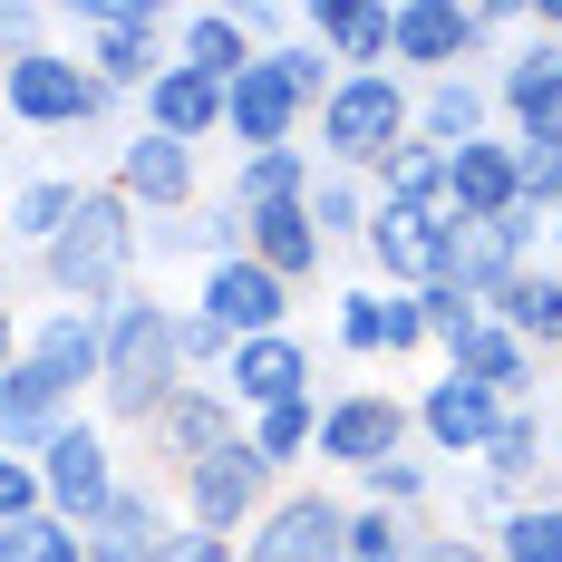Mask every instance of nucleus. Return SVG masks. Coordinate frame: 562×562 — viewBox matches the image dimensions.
I'll return each instance as SVG.
<instances>
[{"mask_svg": "<svg viewBox=\"0 0 562 562\" xmlns=\"http://www.w3.org/2000/svg\"><path fill=\"white\" fill-rule=\"evenodd\" d=\"M136 262H146V224L126 214L116 184H88L78 214L58 224V243H49V252H30L49 311H108V301H126V291H136Z\"/></svg>", "mask_w": 562, "mask_h": 562, "instance_id": "f257e3e1", "label": "nucleus"}, {"mask_svg": "<svg viewBox=\"0 0 562 562\" xmlns=\"http://www.w3.org/2000/svg\"><path fill=\"white\" fill-rule=\"evenodd\" d=\"M98 417H108V437L116 427H156V407H166L175 389H184V359H175V301H156L146 281L126 291V301H108L98 311Z\"/></svg>", "mask_w": 562, "mask_h": 562, "instance_id": "f03ea898", "label": "nucleus"}, {"mask_svg": "<svg viewBox=\"0 0 562 562\" xmlns=\"http://www.w3.org/2000/svg\"><path fill=\"white\" fill-rule=\"evenodd\" d=\"M417 136V88L397 78V68H369V78H339L321 116H311V156L339 175H379Z\"/></svg>", "mask_w": 562, "mask_h": 562, "instance_id": "7ed1b4c3", "label": "nucleus"}, {"mask_svg": "<svg viewBox=\"0 0 562 562\" xmlns=\"http://www.w3.org/2000/svg\"><path fill=\"white\" fill-rule=\"evenodd\" d=\"M0 116L10 126H30V136H108L116 116H126V98H108L98 78H88V58L78 49H30L0 68Z\"/></svg>", "mask_w": 562, "mask_h": 562, "instance_id": "20e7f679", "label": "nucleus"}, {"mask_svg": "<svg viewBox=\"0 0 562 562\" xmlns=\"http://www.w3.org/2000/svg\"><path fill=\"white\" fill-rule=\"evenodd\" d=\"M68 30H78V58H88V78L108 88V98H146V78L175 58V10L166 0H78V10H58Z\"/></svg>", "mask_w": 562, "mask_h": 562, "instance_id": "39448f33", "label": "nucleus"}, {"mask_svg": "<svg viewBox=\"0 0 562 562\" xmlns=\"http://www.w3.org/2000/svg\"><path fill=\"white\" fill-rule=\"evenodd\" d=\"M281 495V475L262 465V456L233 437L224 456H204V465H184L166 485V505H175V524H194V533H214V543H243L252 524H262V505Z\"/></svg>", "mask_w": 562, "mask_h": 562, "instance_id": "423d86ee", "label": "nucleus"}, {"mask_svg": "<svg viewBox=\"0 0 562 562\" xmlns=\"http://www.w3.org/2000/svg\"><path fill=\"white\" fill-rule=\"evenodd\" d=\"M30 465H40V505H49L68 533H88V524L108 514V495L126 485L116 437H108V417H98V407H78V417H68V427H58L49 447L30 456Z\"/></svg>", "mask_w": 562, "mask_h": 562, "instance_id": "0eeeda50", "label": "nucleus"}, {"mask_svg": "<svg viewBox=\"0 0 562 562\" xmlns=\"http://www.w3.org/2000/svg\"><path fill=\"white\" fill-rule=\"evenodd\" d=\"M417 447V427H407V397L397 389H330L321 397V437H311V475H369V465H389V456Z\"/></svg>", "mask_w": 562, "mask_h": 562, "instance_id": "6e6552de", "label": "nucleus"}, {"mask_svg": "<svg viewBox=\"0 0 562 562\" xmlns=\"http://www.w3.org/2000/svg\"><path fill=\"white\" fill-rule=\"evenodd\" d=\"M339 533H349V495L321 485V475H301V485H281L262 524L233 543L243 562H339Z\"/></svg>", "mask_w": 562, "mask_h": 562, "instance_id": "1a4fd4ad", "label": "nucleus"}, {"mask_svg": "<svg viewBox=\"0 0 562 562\" xmlns=\"http://www.w3.org/2000/svg\"><path fill=\"white\" fill-rule=\"evenodd\" d=\"M485 40H475V10L465 0H389V68L407 88H427V78H456V68H475Z\"/></svg>", "mask_w": 562, "mask_h": 562, "instance_id": "9d476101", "label": "nucleus"}, {"mask_svg": "<svg viewBox=\"0 0 562 562\" xmlns=\"http://www.w3.org/2000/svg\"><path fill=\"white\" fill-rule=\"evenodd\" d=\"M108 184L126 194V214L136 224H175V214H194L204 204V156L194 146H166V136H116V166H108Z\"/></svg>", "mask_w": 562, "mask_h": 562, "instance_id": "9b49d317", "label": "nucleus"}, {"mask_svg": "<svg viewBox=\"0 0 562 562\" xmlns=\"http://www.w3.org/2000/svg\"><path fill=\"white\" fill-rule=\"evenodd\" d=\"M243 437V407H233L214 379H184V389L156 407V427H146V456H156V485H175L184 465H204V456H224Z\"/></svg>", "mask_w": 562, "mask_h": 562, "instance_id": "f8f14e48", "label": "nucleus"}, {"mask_svg": "<svg viewBox=\"0 0 562 562\" xmlns=\"http://www.w3.org/2000/svg\"><path fill=\"white\" fill-rule=\"evenodd\" d=\"M184 311H204L224 339H272V330H291V281H272L252 252H233V262H204L194 272V301Z\"/></svg>", "mask_w": 562, "mask_h": 562, "instance_id": "ddd939ff", "label": "nucleus"}, {"mask_svg": "<svg viewBox=\"0 0 562 562\" xmlns=\"http://www.w3.org/2000/svg\"><path fill=\"white\" fill-rule=\"evenodd\" d=\"M359 252H369V272L389 281V291H427V281H447V262H456V214L379 204L369 233H359Z\"/></svg>", "mask_w": 562, "mask_h": 562, "instance_id": "4468645a", "label": "nucleus"}, {"mask_svg": "<svg viewBox=\"0 0 562 562\" xmlns=\"http://www.w3.org/2000/svg\"><path fill=\"white\" fill-rule=\"evenodd\" d=\"M495 417H505V397H485L475 379H456V369H437L427 389L407 397V427H417V447L447 456V465H475V456H485V437H495Z\"/></svg>", "mask_w": 562, "mask_h": 562, "instance_id": "2eb2a0df", "label": "nucleus"}, {"mask_svg": "<svg viewBox=\"0 0 562 562\" xmlns=\"http://www.w3.org/2000/svg\"><path fill=\"white\" fill-rule=\"evenodd\" d=\"M524 262H543V214H533V204H514V214H495V224H456L447 281L475 301V311H485V301H495Z\"/></svg>", "mask_w": 562, "mask_h": 562, "instance_id": "dca6fc26", "label": "nucleus"}, {"mask_svg": "<svg viewBox=\"0 0 562 562\" xmlns=\"http://www.w3.org/2000/svg\"><path fill=\"white\" fill-rule=\"evenodd\" d=\"M311 379H321L311 339H301V330H272V339H233V359H224L214 389H224L243 417H262V407H291V397H321Z\"/></svg>", "mask_w": 562, "mask_h": 562, "instance_id": "f3484780", "label": "nucleus"}, {"mask_svg": "<svg viewBox=\"0 0 562 562\" xmlns=\"http://www.w3.org/2000/svg\"><path fill=\"white\" fill-rule=\"evenodd\" d=\"M224 136H233V156H272V146H301V136H311V108L281 88L272 58H252L224 88Z\"/></svg>", "mask_w": 562, "mask_h": 562, "instance_id": "a211bd4d", "label": "nucleus"}, {"mask_svg": "<svg viewBox=\"0 0 562 562\" xmlns=\"http://www.w3.org/2000/svg\"><path fill=\"white\" fill-rule=\"evenodd\" d=\"M485 88H495V126H505V136H562V49L553 40L524 30V49H514Z\"/></svg>", "mask_w": 562, "mask_h": 562, "instance_id": "6ab92c4d", "label": "nucleus"}, {"mask_svg": "<svg viewBox=\"0 0 562 562\" xmlns=\"http://www.w3.org/2000/svg\"><path fill=\"white\" fill-rule=\"evenodd\" d=\"M175 533V505H166V485L156 475H126L108 495V514L78 533V562H156V543Z\"/></svg>", "mask_w": 562, "mask_h": 562, "instance_id": "aec40b11", "label": "nucleus"}, {"mask_svg": "<svg viewBox=\"0 0 562 562\" xmlns=\"http://www.w3.org/2000/svg\"><path fill=\"white\" fill-rule=\"evenodd\" d=\"M136 126H146V136H166V146H194V156H204V146L224 136V88L166 58V68L146 78V98H136Z\"/></svg>", "mask_w": 562, "mask_h": 562, "instance_id": "412c9836", "label": "nucleus"}, {"mask_svg": "<svg viewBox=\"0 0 562 562\" xmlns=\"http://www.w3.org/2000/svg\"><path fill=\"white\" fill-rule=\"evenodd\" d=\"M524 204V166H514V136H475L447 156V214L456 224H495Z\"/></svg>", "mask_w": 562, "mask_h": 562, "instance_id": "4be33fe9", "label": "nucleus"}, {"mask_svg": "<svg viewBox=\"0 0 562 562\" xmlns=\"http://www.w3.org/2000/svg\"><path fill=\"white\" fill-rule=\"evenodd\" d=\"M301 40L330 58L339 78H369V68H389V0H311Z\"/></svg>", "mask_w": 562, "mask_h": 562, "instance_id": "5701e85b", "label": "nucleus"}, {"mask_svg": "<svg viewBox=\"0 0 562 562\" xmlns=\"http://www.w3.org/2000/svg\"><path fill=\"white\" fill-rule=\"evenodd\" d=\"M243 252L272 281H291V291H311L321 262H330V243L311 233V204H301V194H291V204H252V214H243Z\"/></svg>", "mask_w": 562, "mask_h": 562, "instance_id": "b1692460", "label": "nucleus"}, {"mask_svg": "<svg viewBox=\"0 0 562 562\" xmlns=\"http://www.w3.org/2000/svg\"><path fill=\"white\" fill-rule=\"evenodd\" d=\"M475 475H495L514 505H524V495H553V427H543V397L495 417V437H485V456H475Z\"/></svg>", "mask_w": 562, "mask_h": 562, "instance_id": "393cba45", "label": "nucleus"}, {"mask_svg": "<svg viewBox=\"0 0 562 562\" xmlns=\"http://www.w3.org/2000/svg\"><path fill=\"white\" fill-rule=\"evenodd\" d=\"M68 417H78V397L58 389L40 359H10V369H0V447L10 456H40Z\"/></svg>", "mask_w": 562, "mask_h": 562, "instance_id": "a878e982", "label": "nucleus"}, {"mask_svg": "<svg viewBox=\"0 0 562 562\" xmlns=\"http://www.w3.org/2000/svg\"><path fill=\"white\" fill-rule=\"evenodd\" d=\"M475 136H505V126H495V88H485L475 68L427 78V88H417V146L456 156V146H475Z\"/></svg>", "mask_w": 562, "mask_h": 562, "instance_id": "bb28decb", "label": "nucleus"}, {"mask_svg": "<svg viewBox=\"0 0 562 562\" xmlns=\"http://www.w3.org/2000/svg\"><path fill=\"white\" fill-rule=\"evenodd\" d=\"M98 311H40V321H20V359H40L68 397H98Z\"/></svg>", "mask_w": 562, "mask_h": 562, "instance_id": "cd10ccee", "label": "nucleus"}, {"mask_svg": "<svg viewBox=\"0 0 562 562\" xmlns=\"http://www.w3.org/2000/svg\"><path fill=\"white\" fill-rule=\"evenodd\" d=\"M447 369H456V379H475L485 397H505V407H533V397H543V359H533L514 330H495V321H475Z\"/></svg>", "mask_w": 562, "mask_h": 562, "instance_id": "c85d7f7f", "label": "nucleus"}, {"mask_svg": "<svg viewBox=\"0 0 562 562\" xmlns=\"http://www.w3.org/2000/svg\"><path fill=\"white\" fill-rule=\"evenodd\" d=\"M485 321H495V330H514L533 359H553V349H562V272H553V262H524V272L485 301Z\"/></svg>", "mask_w": 562, "mask_h": 562, "instance_id": "c756f323", "label": "nucleus"}, {"mask_svg": "<svg viewBox=\"0 0 562 562\" xmlns=\"http://www.w3.org/2000/svg\"><path fill=\"white\" fill-rule=\"evenodd\" d=\"M78 194H88L78 175H20L10 204H0V243H10V252H49L58 224L78 214Z\"/></svg>", "mask_w": 562, "mask_h": 562, "instance_id": "7c9ffc66", "label": "nucleus"}, {"mask_svg": "<svg viewBox=\"0 0 562 562\" xmlns=\"http://www.w3.org/2000/svg\"><path fill=\"white\" fill-rule=\"evenodd\" d=\"M252 58H262V49L243 40V20H233V10H175V68H194V78L233 88Z\"/></svg>", "mask_w": 562, "mask_h": 562, "instance_id": "2f4dec72", "label": "nucleus"}, {"mask_svg": "<svg viewBox=\"0 0 562 562\" xmlns=\"http://www.w3.org/2000/svg\"><path fill=\"white\" fill-rule=\"evenodd\" d=\"M311 437H321V397H291V407H262V417H243V447L262 456L281 485H301V465H311Z\"/></svg>", "mask_w": 562, "mask_h": 562, "instance_id": "473e14b6", "label": "nucleus"}, {"mask_svg": "<svg viewBox=\"0 0 562 562\" xmlns=\"http://www.w3.org/2000/svg\"><path fill=\"white\" fill-rule=\"evenodd\" d=\"M311 233L330 243V252H359V233H369V214H379V194H369V175H339V166H321L311 175Z\"/></svg>", "mask_w": 562, "mask_h": 562, "instance_id": "72a5a7b5", "label": "nucleus"}, {"mask_svg": "<svg viewBox=\"0 0 562 562\" xmlns=\"http://www.w3.org/2000/svg\"><path fill=\"white\" fill-rule=\"evenodd\" d=\"M311 175H321V156H311V146L233 156V184H224V204H233V214H252V204H291V194H311Z\"/></svg>", "mask_w": 562, "mask_h": 562, "instance_id": "f704fd0d", "label": "nucleus"}, {"mask_svg": "<svg viewBox=\"0 0 562 562\" xmlns=\"http://www.w3.org/2000/svg\"><path fill=\"white\" fill-rule=\"evenodd\" d=\"M369 194H379V204H407V214H447V156L407 136L389 166L369 175Z\"/></svg>", "mask_w": 562, "mask_h": 562, "instance_id": "c9c22d12", "label": "nucleus"}, {"mask_svg": "<svg viewBox=\"0 0 562 562\" xmlns=\"http://www.w3.org/2000/svg\"><path fill=\"white\" fill-rule=\"evenodd\" d=\"M495 562H562V495H524V505L485 533Z\"/></svg>", "mask_w": 562, "mask_h": 562, "instance_id": "e433bc0d", "label": "nucleus"}, {"mask_svg": "<svg viewBox=\"0 0 562 562\" xmlns=\"http://www.w3.org/2000/svg\"><path fill=\"white\" fill-rule=\"evenodd\" d=\"M349 505H379V514L427 524V505H437V465H427V456H389V465H369V475H359V495H349Z\"/></svg>", "mask_w": 562, "mask_h": 562, "instance_id": "4c0bfd02", "label": "nucleus"}, {"mask_svg": "<svg viewBox=\"0 0 562 562\" xmlns=\"http://www.w3.org/2000/svg\"><path fill=\"white\" fill-rule=\"evenodd\" d=\"M417 533H427V524H407V514L349 505V533H339V562H407V553H417Z\"/></svg>", "mask_w": 562, "mask_h": 562, "instance_id": "58836bf2", "label": "nucleus"}, {"mask_svg": "<svg viewBox=\"0 0 562 562\" xmlns=\"http://www.w3.org/2000/svg\"><path fill=\"white\" fill-rule=\"evenodd\" d=\"M330 349L339 359H389V291H339Z\"/></svg>", "mask_w": 562, "mask_h": 562, "instance_id": "ea45409f", "label": "nucleus"}, {"mask_svg": "<svg viewBox=\"0 0 562 562\" xmlns=\"http://www.w3.org/2000/svg\"><path fill=\"white\" fill-rule=\"evenodd\" d=\"M417 311H427V349H437V359H456V349H465V330L485 321L456 281H427V291H417Z\"/></svg>", "mask_w": 562, "mask_h": 562, "instance_id": "a19ab883", "label": "nucleus"}, {"mask_svg": "<svg viewBox=\"0 0 562 562\" xmlns=\"http://www.w3.org/2000/svg\"><path fill=\"white\" fill-rule=\"evenodd\" d=\"M514 166H524V204L553 224L562 214V136H514Z\"/></svg>", "mask_w": 562, "mask_h": 562, "instance_id": "79ce46f5", "label": "nucleus"}, {"mask_svg": "<svg viewBox=\"0 0 562 562\" xmlns=\"http://www.w3.org/2000/svg\"><path fill=\"white\" fill-rule=\"evenodd\" d=\"M0 562H78V533L58 514H20V524H0Z\"/></svg>", "mask_w": 562, "mask_h": 562, "instance_id": "37998d69", "label": "nucleus"}, {"mask_svg": "<svg viewBox=\"0 0 562 562\" xmlns=\"http://www.w3.org/2000/svg\"><path fill=\"white\" fill-rule=\"evenodd\" d=\"M175 359H184V379H224V359H233V339L204 321V311H184L175 301Z\"/></svg>", "mask_w": 562, "mask_h": 562, "instance_id": "c03bdc74", "label": "nucleus"}, {"mask_svg": "<svg viewBox=\"0 0 562 562\" xmlns=\"http://www.w3.org/2000/svg\"><path fill=\"white\" fill-rule=\"evenodd\" d=\"M49 30H58V10H40V0H0V68L30 58V49H49Z\"/></svg>", "mask_w": 562, "mask_h": 562, "instance_id": "a18cd8bd", "label": "nucleus"}, {"mask_svg": "<svg viewBox=\"0 0 562 562\" xmlns=\"http://www.w3.org/2000/svg\"><path fill=\"white\" fill-rule=\"evenodd\" d=\"M505 514H514V495L495 485V475H475V465H465V485H456V533H495Z\"/></svg>", "mask_w": 562, "mask_h": 562, "instance_id": "49530a36", "label": "nucleus"}, {"mask_svg": "<svg viewBox=\"0 0 562 562\" xmlns=\"http://www.w3.org/2000/svg\"><path fill=\"white\" fill-rule=\"evenodd\" d=\"M233 20H243V40H252V49H281V40H301V10H291V0H243Z\"/></svg>", "mask_w": 562, "mask_h": 562, "instance_id": "de8ad7c7", "label": "nucleus"}, {"mask_svg": "<svg viewBox=\"0 0 562 562\" xmlns=\"http://www.w3.org/2000/svg\"><path fill=\"white\" fill-rule=\"evenodd\" d=\"M20 514H49V505H40V465L0 447V524H20Z\"/></svg>", "mask_w": 562, "mask_h": 562, "instance_id": "09e8293b", "label": "nucleus"}, {"mask_svg": "<svg viewBox=\"0 0 562 562\" xmlns=\"http://www.w3.org/2000/svg\"><path fill=\"white\" fill-rule=\"evenodd\" d=\"M427 349V311H417V291H389V359H417Z\"/></svg>", "mask_w": 562, "mask_h": 562, "instance_id": "8fccbe9b", "label": "nucleus"}, {"mask_svg": "<svg viewBox=\"0 0 562 562\" xmlns=\"http://www.w3.org/2000/svg\"><path fill=\"white\" fill-rule=\"evenodd\" d=\"M407 562H495V553H485V533H456V524H447V533H417V553H407Z\"/></svg>", "mask_w": 562, "mask_h": 562, "instance_id": "3c124183", "label": "nucleus"}, {"mask_svg": "<svg viewBox=\"0 0 562 562\" xmlns=\"http://www.w3.org/2000/svg\"><path fill=\"white\" fill-rule=\"evenodd\" d=\"M156 562H243L233 543H214V533H194V524H175L166 543H156Z\"/></svg>", "mask_w": 562, "mask_h": 562, "instance_id": "603ef678", "label": "nucleus"}, {"mask_svg": "<svg viewBox=\"0 0 562 562\" xmlns=\"http://www.w3.org/2000/svg\"><path fill=\"white\" fill-rule=\"evenodd\" d=\"M465 10H475V40H485V49L524 30V0H465Z\"/></svg>", "mask_w": 562, "mask_h": 562, "instance_id": "864d4df0", "label": "nucleus"}, {"mask_svg": "<svg viewBox=\"0 0 562 562\" xmlns=\"http://www.w3.org/2000/svg\"><path fill=\"white\" fill-rule=\"evenodd\" d=\"M20 359V301H10V281H0V369Z\"/></svg>", "mask_w": 562, "mask_h": 562, "instance_id": "5fc2aeb1", "label": "nucleus"}, {"mask_svg": "<svg viewBox=\"0 0 562 562\" xmlns=\"http://www.w3.org/2000/svg\"><path fill=\"white\" fill-rule=\"evenodd\" d=\"M524 30H533V40H553V49H562V0H533V10H524Z\"/></svg>", "mask_w": 562, "mask_h": 562, "instance_id": "6e6d98bb", "label": "nucleus"}, {"mask_svg": "<svg viewBox=\"0 0 562 562\" xmlns=\"http://www.w3.org/2000/svg\"><path fill=\"white\" fill-rule=\"evenodd\" d=\"M543 427H553V465H562V369H553V389H543Z\"/></svg>", "mask_w": 562, "mask_h": 562, "instance_id": "4d7b16f0", "label": "nucleus"}, {"mask_svg": "<svg viewBox=\"0 0 562 562\" xmlns=\"http://www.w3.org/2000/svg\"><path fill=\"white\" fill-rule=\"evenodd\" d=\"M543 262H553V272H562V214H553V224H543Z\"/></svg>", "mask_w": 562, "mask_h": 562, "instance_id": "13d9d810", "label": "nucleus"}, {"mask_svg": "<svg viewBox=\"0 0 562 562\" xmlns=\"http://www.w3.org/2000/svg\"><path fill=\"white\" fill-rule=\"evenodd\" d=\"M0 281H10V243H0Z\"/></svg>", "mask_w": 562, "mask_h": 562, "instance_id": "bf43d9fd", "label": "nucleus"}]
</instances>
